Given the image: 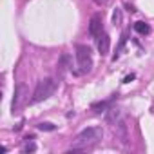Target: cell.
Masks as SVG:
<instances>
[{"mask_svg": "<svg viewBox=\"0 0 154 154\" xmlns=\"http://www.w3.org/2000/svg\"><path fill=\"white\" fill-rule=\"evenodd\" d=\"M103 138L102 127H87L72 140V150H87L100 143Z\"/></svg>", "mask_w": 154, "mask_h": 154, "instance_id": "6da1fadb", "label": "cell"}, {"mask_svg": "<svg viewBox=\"0 0 154 154\" xmlns=\"http://www.w3.org/2000/svg\"><path fill=\"white\" fill-rule=\"evenodd\" d=\"M54 89H56V80H53V78H44V80H40L38 84H36V89H35V93H33V103H38V102H44V100H47L53 93H54Z\"/></svg>", "mask_w": 154, "mask_h": 154, "instance_id": "7a4b0ae2", "label": "cell"}, {"mask_svg": "<svg viewBox=\"0 0 154 154\" xmlns=\"http://www.w3.org/2000/svg\"><path fill=\"white\" fill-rule=\"evenodd\" d=\"M76 62H78V71L76 74H85L93 69V58H91V49L84 44L76 45Z\"/></svg>", "mask_w": 154, "mask_h": 154, "instance_id": "3957f363", "label": "cell"}, {"mask_svg": "<svg viewBox=\"0 0 154 154\" xmlns=\"http://www.w3.org/2000/svg\"><path fill=\"white\" fill-rule=\"evenodd\" d=\"M89 33H91V36H100L103 33V18L100 13L93 15L91 22H89Z\"/></svg>", "mask_w": 154, "mask_h": 154, "instance_id": "277c9868", "label": "cell"}, {"mask_svg": "<svg viewBox=\"0 0 154 154\" xmlns=\"http://www.w3.org/2000/svg\"><path fill=\"white\" fill-rule=\"evenodd\" d=\"M109 47H111V36H109L107 33H102V35L98 36V51H100V54H102V56L107 54V53H109Z\"/></svg>", "mask_w": 154, "mask_h": 154, "instance_id": "5b68a950", "label": "cell"}, {"mask_svg": "<svg viewBox=\"0 0 154 154\" xmlns=\"http://www.w3.org/2000/svg\"><path fill=\"white\" fill-rule=\"evenodd\" d=\"M24 85H18L17 89H15V98H13V103H11V111H13V114H15V111L20 107V103H22V100H24Z\"/></svg>", "mask_w": 154, "mask_h": 154, "instance_id": "8992f818", "label": "cell"}, {"mask_svg": "<svg viewBox=\"0 0 154 154\" xmlns=\"http://www.w3.org/2000/svg\"><path fill=\"white\" fill-rule=\"evenodd\" d=\"M134 29H136L140 35H149V33H150V27H149V24H145V22H136V24H134Z\"/></svg>", "mask_w": 154, "mask_h": 154, "instance_id": "52a82bcc", "label": "cell"}, {"mask_svg": "<svg viewBox=\"0 0 154 154\" xmlns=\"http://www.w3.org/2000/svg\"><path fill=\"white\" fill-rule=\"evenodd\" d=\"M38 129H40V131H54L56 125H53V123H49V122H42V123H38Z\"/></svg>", "mask_w": 154, "mask_h": 154, "instance_id": "ba28073f", "label": "cell"}, {"mask_svg": "<svg viewBox=\"0 0 154 154\" xmlns=\"http://www.w3.org/2000/svg\"><path fill=\"white\" fill-rule=\"evenodd\" d=\"M27 140V145L24 147V152H35L36 150V145L33 143V141H29V140H33V136H29V138H26Z\"/></svg>", "mask_w": 154, "mask_h": 154, "instance_id": "9c48e42d", "label": "cell"}, {"mask_svg": "<svg viewBox=\"0 0 154 154\" xmlns=\"http://www.w3.org/2000/svg\"><path fill=\"white\" fill-rule=\"evenodd\" d=\"M120 22H122V11H120V9H116V11L112 13V24H114V26H118Z\"/></svg>", "mask_w": 154, "mask_h": 154, "instance_id": "30bf717a", "label": "cell"}, {"mask_svg": "<svg viewBox=\"0 0 154 154\" xmlns=\"http://www.w3.org/2000/svg\"><path fill=\"white\" fill-rule=\"evenodd\" d=\"M111 105V102H100V103H93V109H107Z\"/></svg>", "mask_w": 154, "mask_h": 154, "instance_id": "8fae6325", "label": "cell"}, {"mask_svg": "<svg viewBox=\"0 0 154 154\" xmlns=\"http://www.w3.org/2000/svg\"><path fill=\"white\" fill-rule=\"evenodd\" d=\"M94 2H96V4H98V6H105V4H107V2H109V0H94Z\"/></svg>", "mask_w": 154, "mask_h": 154, "instance_id": "7c38bea8", "label": "cell"}, {"mask_svg": "<svg viewBox=\"0 0 154 154\" xmlns=\"http://www.w3.org/2000/svg\"><path fill=\"white\" fill-rule=\"evenodd\" d=\"M131 80H134V74H129V76H127V78H125V80H123V82H125V84H129V82H131Z\"/></svg>", "mask_w": 154, "mask_h": 154, "instance_id": "4fadbf2b", "label": "cell"}]
</instances>
